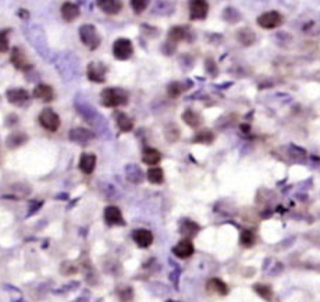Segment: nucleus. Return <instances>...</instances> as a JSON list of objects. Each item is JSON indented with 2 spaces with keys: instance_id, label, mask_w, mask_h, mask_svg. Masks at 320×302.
<instances>
[{
  "instance_id": "a19ab883",
  "label": "nucleus",
  "mask_w": 320,
  "mask_h": 302,
  "mask_svg": "<svg viewBox=\"0 0 320 302\" xmlns=\"http://www.w3.org/2000/svg\"><path fill=\"white\" fill-rule=\"evenodd\" d=\"M167 302H177V301H167Z\"/></svg>"
},
{
  "instance_id": "20e7f679",
  "label": "nucleus",
  "mask_w": 320,
  "mask_h": 302,
  "mask_svg": "<svg viewBox=\"0 0 320 302\" xmlns=\"http://www.w3.org/2000/svg\"><path fill=\"white\" fill-rule=\"evenodd\" d=\"M78 35L81 42L91 50H96L102 43V37L99 33L98 28L92 25V24H84L78 29Z\"/></svg>"
},
{
  "instance_id": "4c0bfd02",
  "label": "nucleus",
  "mask_w": 320,
  "mask_h": 302,
  "mask_svg": "<svg viewBox=\"0 0 320 302\" xmlns=\"http://www.w3.org/2000/svg\"><path fill=\"white\" fill-rule=\"evenodd\" d=\"M10 48V43L7 39V33L5 31H0V53H6Z\"/></svg>"
},
{
  "instance_id": "7c9ffc66",
  "label": "nucleus",
  "mask_w": 320,
  "mask_h": 302,
  "mask_svg": "<svg viewBox=\"0 0 320 302\" xmlns=\"http://www.w3.org/2000/svg\"><path fill=\"white\" fill-rule=\"evenodd\" d=\"M213 140H215V135H213L212 131L203 129V131H199L195 135L194 142H196V144H210V142H213Z\"/></svg>"
},
{
  "instance_id": "6e6552de",
  "label": "nucleus",
  "mask_w": 320,
  "mask_h": 302,
  "mask_svg": "<svg viewBox=\"0 0 320 302\" xmlns=\"http://www.w3.org/2000/svg\"><path fill=\"white\" fill-rule=\"evenodd\" d=\"M258 24L265 29H274L282 24V16L278 11H267L258 18Z\"/></svg>"
},
{
  "instance_id": "c756f323",
  "label": "nucleus",
  "mask_w": 320,
  "mask_h": 302,
  "mask_svg": "<svg viewBox=\"0 0 320 302\" xmlns=\"http://www.w3.org/2000/svg\"><path fill=\"white\" fill-rule=\"evenodd\" d=\"M183 120H184L187 124L192 127V128H195L198 125H201V117H199V114L195 113L194 110H185L184 114H183Z\"/></svg>"
},
{
  "instance_id": "bb28decb",
  "label": "nucleus",
  "mask_w": 320,
  "mask_h": 302,
  "mask_svg": "<svg viewBox=\"0 0 320 302\" xmlns=\"http://www.w3.org/2000/svg\"><path fill=\"white\" fill-rule=\"evenodd\" d=\"M125 174H127V178L130 180L131 183L139 184L142 183L144 180V174H142V170L135 164H128L125 167Z\"/></svg>"
},
{
  "instance_id": "0eeeda50",
  "label": "nucleus",
  "mask_w": 320,
  "mask_h": 302,
  "mask_svg": "<svg viewBox=\"0 0 320 302\" xmlns=\"http://www.w3.org/2000/svg\"><path fill=\"white\" fill-rule=\"evenodd\" d=\"M190 18L192 21L205 20L209 13V3L207 0H190Z\"/></svg>"
},
{
  "instance_id": "a878e982",
  "label": "nucleus",
  "mask_w": 320,
  "mask_h": 302,
  "mask_svg": "<svg viewBox=\"0 0 320 302\" xmlns=\"http://www.w3.org/2000/svg\"><path fill=\"white\" fill-rule=\"evenodd\" d=\"M187 35H188V32H187V28L184 27H173L170 31H168V35H167V38L168 41H170V43H179L181 42V41H184L185 38H187Z\"/></svg>"
},
{
  "instance_id": "c85d7f7f",
  "label": "nucleus",
  "mask_w": 320,
  "mask_h": 302,
  "mask_svg": "<svg viewBox=\"0 0 320 302\" xmlns=\"http://www.w3.org/2000/svg\"><path fill=\"white\" fill-rule=\"evenodd\" d=\"M147 177L149 183L162 184L164 181V173L160 167H152L148 170Z\"/></svg>"
},
{
  "instance_id": "4be33fe9",
  "label": "nucleus",
  "mask_w": 320,
  "mask_h": 302,
  "mask_svg": "<svg viewBox=\"0 0 320 302\" xmlns=\"http://www.w3.org/2000/svg\"><path fill=\"white\" fill-rule=\"evenodd\" d=\"M28 137L27 134H24L21 131H17V132H13V134L9 135V138L6 141V144L7 146L10 148V149H16L18 146L24 145L25 142H27Z\"/></svg>"
},
{
  "instance_id": "9d476101",
  "label": "nucleus",
  "mask_w": 320,
  "mask_h": 302,
  "mask_svg": "<svg viewBox=\"0 0 320 302\" xmlns=\"http://www.w3.org/2000/svg\"><path fill=\"white\" fill-rule=\"evenodd\" d=\"M77 109H78V113L81 114L82 117L87 120L89 124L98 125L99 121H100V123L104 121V120L99 116L98 112H96L93 108H91L88 103L81 102V100H77Z\"/></svg>"
},
{
  "instance_id": "b1692460",
  "label": "nucleus",
  "mask_w": 320,
  "mask_h": 302,
  "mask_svg": "<svg viewBox=\"0 0 320 302\" xmlns=\"http://www.w3.org/2000/svg\"><path fill=\"white\" fill-rule=\"evenodd\" d=\"M116 123H117V127L123 132H130L131 129L134 128V121H132V119H130L123 112H119V113L116 114Z\"/></svg>"
},
{
  "instance_id": "f3484780",
  "label": "nucleus",
  "mask_w": 320,
  "mask_h": 302,
  "mask_svg": "<svg viewBox=\"0 0 320 302\" xmlns=\"http://www.w3.org/2000/svg\"><path fill=\"white\" fill-rule=\"evenodd\" d=\"M78 167L84 174H92L95 172V167H96V156L93 153H82L81 157H80V163H78Z\"/></svg>"
},
{
  "instance_id": "5701e85b",
  "label": "nucleus",
  "mask_w": 320,
  "mask_h": 302,
  "mask_svg": "<svg viewBox=\"0 0 320 302\" xmlns=\"http://www.w3.org/2000/svg\"><path fill=\"white\" fill-rule=\"evenodd\" d=\"M207 290L210 292H216L219 295H227L228 294V287L220 279H210L207 281Z\"/></svg>"
},
{
  "instance_id": "a211bd4d",
  "label": "nucleus",
  "mask_w": 320,
  "mask_h": 302,
  "mask_svg": "<svg viewBox=\"0 0 320 302\" xmlns=\"http://www.w3.org/2000/svg\"><path fill=\"white\" fill-rule=\"evenodd\" d=\"M173 254L180 259L190 258L191 255L194 254V244L191 243L188 238H185L174 247Z\"/></svg>"
},
{
  "instance_id": "412c9836",
  "label": "nucleus",
  "mask_w": 320,
  "mask_h": 302,
  "mask_svg": "<svg viewBox=\"0 0 320 302\" xmlns=\"http://www.w3.org/2000/svg\"><path fill=\"white\" fill-rule=\"evenodd\" d=\"M162 160V153L158 151V149H153V148H148L144 151V155H142V162L148 164V166H156Z\"/></svg>"
},
{
  "instance_id": "6ab92c4d",
  "label": "nucleus",
  "mask_w": 320,
  "mask_h": 302,
  "mask_svg": "<svg viewBox=\"0 0 320 302\" xmlns=\"http://www.w3.org/2000/svg\"><path fill=\"white\" fill-rule=\"evenodd\" d=\"M132 237H134V241L139 248H148L153 243V234L149 230H145V228H139V230L134 231Z\"/></svg>"
},
{
  "instance_id": "ea45409f",
  "label": "nucleus",
  "mask_w": 320,
  "mask_h": 302,
  "mask_svg": "<svg viewBox=\"0 0 320 302\" xmlns=\"http://www.w3.org/2000/svg\"><path fill=\"white\" fill-rule=\"evenodd\" d=\"M18 16H20V18H21L22 21H28V20H29V13H28L25 9H20V10H18Z\"/></svg>"
},
{
  "instance_id": "dca6fc26",
  "label": "nucleus",
  "mask_w": 320,
  "mask_h": 302,
  "mask_svg": "<svg viewBox=\"0 0 320 302\" xmlns=\"http://www.w3.org/2000/svg\"><path fill=\"white\" fill-rule=\"evenodd\" d=\"M6 97L11 105H22L29 99V93L22 88H11L6 92Z\"/></svg>"
},
{
  "instance_id": "c9c22d12",
  "label": "nucleus",
  "mask_w": 320,
  "mask_h": 302,
  "mask_svg": "<svg viewBox=\"0 0 320 302\" xmlns=\"http://www.w3.org/2000/svg\"><path fill=\"white\" fill-rule=\"evenodd\" d=\"M241 244L244 247H252L255 244V234L250 230H245L241 232Z\"/></svg>"
},
{
  "instance_id": "2eb2a0df",
  "label": "nucleus",
  "mask_w": 320,
  "mask_h": 302,
  "mask_svg": "<svg viewBox=\"0 0 320 302\" xmlns=\"http://www.w3.org/2000/svg\"><path fill=\"white\" fill-rule=\"evenodd\" d=\"M61 17H63V20L67 22H73L76 21L77 18L80 17L81 14V10H80V7L76 5V3H71V2H65L63 3L61 6Z\"/></svg>"
},
{
  "instance_id": "f257e3e1",
  "label": "nucleus",
  "mask_w": 320,
  "mask_h": 302,
  "mask_svg": "<svg viewBox=\"0 0 320 302\" xmlns=\"http://www.w3.org/2000/svg\"><path fill=\"white\" fill-rule=\"evenodd\" d=\"M22 32H24V37L28 41V43L38 52V54L42 59L46 60V61L53 60L44 28L38 24H25L22 27Z\"/></svg>"
},
{
  "instance_id": "aec40b11",
  "label": "nucleus",
  "mask_w": 320,
  "mask_h": 302,
  "mask_svg": "<svg viewBox=\"0 0 320 302\" xmlns=\"http://www.w3.org/2000/svg\"><path fill=\"white\" fill-rule=\"evenodd\" d=\"M33 97H37L39 100H44V102H52L54 97V91L53 88L50 85H46V84H39L33 88L32 92Z\"/></svg>"
},
{
  "instance_id": "f03ea898",
  "label": "nucleus",
  "mask_w": 320,
  "mask_h": 302,
  "mask_svg": "<svg viewBox=\"0 0 320 302\" xmlns=\"http://www.w3.org/2000/svg\"><path fill=\"white\" fill-rule=\"evenodd\" d=\"M54 67L64 81H73L76 80L80 71V61L77 56L71 52H60L54 54L53 60Z\"/></svg>"
},
{
  "instance_id": "9b49d317",
  "label": "nucleus",
  "mask_w": 320,
  "mask_h": 302,
  "mask_svg": "<svg viewBox=\"0 0 320 302\" xmlns=\"http://www.w3.org/2000/svg\"><path fill=\"white\" fill-rule=\"evenodd\" d=\"M10 61H11V64L14 65L17 70L28 71V70H31V69H32L31 61L27 59L25 53H24V52H22L20 48H14L13 50H11Z\"/></svg>"
},
{
  "instance_id": "ddd939ff",
  "label": "nucleus",
  "mask_w": 320,
  "mask_h": 302,
  "mask_svg": "<svg viewBox=\"0 0 320 302\" xmlns=\"http://www.w3.org/2000/svg\"><path fill=\"white\" fill-rule=\"evenodd\" d=\"M104 221L109 226H123L125 223L123 213L117 206H108L104 209Z\"/></svg>"
},
{
  "instance_id": "393cba45",
  "label": "nucleus",
  "mask_w": 320,
  "mask_h": 302,
  "mask_svg": "<svg viewBox=\"0 0 320 302\" xmlns=\"http://www.w3.org/2000/svg\"><path fill=\"white\" fill-rule=\"evenodd\" d=\"M198 231H199V226L196 224L195 221L184 220L183 223H181L180 232H181L185 238H192L194 236L198 234Z\"/></svg>"
},
{
  "instance_id": "4468645a",
  "label": "nucleus",
  "mask_w": 320,
  "mask_h": 302,
  "mask_svg": "<svg viewBox=\"0 0 320 302\" xmlns=\"http://www.w3.org/2000/svg\"><path fill=\"white\" fill-rule=\"evenodd\" d=\"M96 5L100 10L109 14V16H116L123 10V2L121 0H96Z\"/></svg>"
},
{
  "instance_id": "cd10ccee",
  "label": "nucleus",
  "mask_w": 320,
  "mask_h": 302,
  "mask_svg": "<svg viewBox=\"0 0 320 302\" xmlns=\"http://www.w3.org/2000/svg\"><path fill=\"white\" fill-rule=\"evenodd\" d=\"M237 39L242 45L248 46V45H252V43L255 42V33L252 32L250 28H242V29H239L238 32H237Z\"/></svg>"
},
{
  "instance_id": "f8f14e48",
  "label": "nucleus",
  "mask_w": 320,
  "mask_h": 302,
  "mask_svg": "<svg viewBox=\"0 0 320 302\" xmlns=\"http://www.w3.org/2000/svg\"><path fill=\"white\" fill-rule=\"evenodd\" d=\"M93 137H95V134H93L92 131H89V129L87 128H82V127L73 128L70 132H68V138H70V141L76 142V144H80V145H85V144H88L89 141L93 140Z\"/></svg>"
},
{
  "instance_id": "1a4fd4ad",
  "label": "nucleus",
  "mask_w": 320,
  "mask_h": 302,
  "mask_svg": "<svg viewBox=\"0 0 320 302\" xmlns=\"http://www.w3.org/2000/svg\"><path fill=\"white\" fill-rule=\"evenodd\" d=\"M106 71H108V69H106L104 64L91 61L87 67L88 80L92 82H96V84H102V82L106 81Z\"/></svg>"
},
{
  "instance_id": "39448f33",
  "label": "nucleus",
  "mask_w": 320,
  "mask_h": 302,
  "mask_svg": "<svg viewBox=\"0 0 320 302\" xmlns=\"http://www.w3.org/2000/svg\"><path fill=\"white\" fill-rule=\"evenodd\" d=\"M113 56L117 60H128L132 57L134 54V46H132V42H131L128 38H119L116 39L113 43Z\"/></svg>"
},
{
  "instance_id": "72a5a7b5",
  "label": "nucleus",
  "mask_w": 320,
  "mask_h": 302,
  "mask_svg": "<svg viewBox=\"0 0 320 302\" xmlns=\"http://www.w3.org/2000/svg\"><path fill=\"white\" fill-rule=\"evenodd\" d=\"M149 2L151 0H131V7H132L135 14H141L148 9Z\"/></svg>"
},
{
  "instance_id": "7ed1b4c3",
  "label": "nucleus",
  "mask_w": 320,
  "mask_h": 302,
  "mask_svg": "<svg viewBox=\"0 0 320 302\" xmlns=\"http://www.w3.org/2000/svg\"><path fill=\"white\" fill-rule=\"evenodd\" d=\"M100 103L104 108H119L128 103V95L120 88H106L100 92Z\"/></svg>"
},
{
  "instance_id": "f704fd0d",
  "label": "nucleus",
  "mask_w": 320,
  "mask_h": 302,
  "mask_svg": "<svg viewBox=\"0 0 320 302\" xmlns=\"http://www.w3.org/2000/svg\"><path fill=\"white\" fill-rule=\"evenodd\" d=\"M255 291L261 295L262 298H265L267 301H270L273 298V291L269 286H265V284H256Z\"/></svg>"
},
{
  "instance_id": "58836bf2",
  "label": "nucleus",
  "mask_w": 320,
  "mask_h": 302,
  "mask_svg": "<svg viewBox=\"0 0 320 302\" xmlns=\"http://www.w3.org/2000/svg\"><path fill=\"white\" fill-rule=\"evenodd\" d=\"M132 297H134V294H132V288L130 287H125L123 291H120V301L121 302H131Z\"/></svg>"
},
{
  "instance_id": "e433bc0d",
  "label": "nucleus",
  "mask_w": 320,
  "mask_h": 302,
  "mask_svg": "<svg viewBox=\"0 0 320 302\" xmlns=\"http://www.w3.org/2000/svg\"><path fill=\"white\" fill-rule=\"evenodd\" d=\"M223 18L228 22H237L239 20V13L233 7H227L223 13Z\"/></svg>"
},
{
  "instance_id": "2f4dec72",
  "label": "nucleus",
  "mask_w": 320,
  "mask_h": 302,
  "mask_svg": "<svg viewBox=\"0 0 320 302\" xmlns=\"http://www.w3.org/2000/svg\"><path fill=\"white\" fill-rule=\"evenodd\" d=\"M185 89H187V88L184 86V84H181V82L179 81H174L171 82V84H168L167 93L170 97H179Z\"/></svg>"
},
{
  "instance_id": "473e14b6",
  "label": "nucleus",
  "mask_w": 320,
  "mask_h": 302,
  "mask_svg": "<svg viewBox=\"0 0 320 302\" xmlns=\"http://www.w3.org/2000/svg\"><path fill=\"white\" fill-rule=\"evenodd\" d=\"M164 137H166V140H167L168 142H175V141L179 140V137H180L179 128H177L174 124L167 125L166 129H164Z\"/></svg>"
},
{
  "instance_id": "423d86ee",
  "label": "nucleus",
  "mask_w": 320,
  "mask_h": 302,
  "mask_svg": "<svg viewBox=\"0 0 320 302\" xmlns=\"http://www.w3.org/2000/svg\"><path fill=\"white\" fill-rule=\"evenodd\" d=\"M38 120L39 124L50 132H56L60 128V117L53 109H44L39 114Z\"/></svg>"
}]
</instances>
